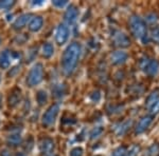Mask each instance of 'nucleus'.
I'll return each instance as SVG.
<instances>
[{
    "mask_svg": "<svg viewBox=\"0 0 159 156\" xmlns=\"http://www.w3.org/2000/svg\"><path fill=\"white\" fill-rule=\"evenodd\" d=\"M0 81H1V74H0Z\"/></svg>",
    "mask_w": 159,
    "mask_h": 156,
    "instance_id": "38",
    "label": "nucleus"
},
{
    "mask_svg": "<svg viewBox=\"0 0 159 156\" xmlns=\"http://www.w3.org/2000/svg\"><path fill=\"white\" fill-rule=\"evenodd\" d=\"M36 101L37 103L39 104V106H43V104L46 103V102L48 101V94L46 91L43 90H40L37 92L36 94Z\"/></svg>",
    "mask_w": 159,
    "mask_h": 156,
    "instance_id": "20",
    "label": "nucleus"
},
{
    "mask_svg": "<svg viewBox=\"0 0 159 156\" xmlns=\"http://www.w3.org/2000/svg\"><path fill=\"white\" fill-rule=\"evenodd\" d=\"M152 39L154 41H157L159 42V27H155L152 30V35H151Z\"/></svg>",
    "mask_w": 159,
    "mask_h": 156,
    "instance_id": "30",
    "label": "nucleus"
},
{
    "mask_svg": "<svg viewBox=\"0 0 159 156\" xmlns=\"http://www.w3.org/2000/svg\"><path fill=\"white\" fill-rule=\"evenodd\" d=\"M61 107L58 103H53L52 106H50L48 108L47 111L43 113L42 117V122L43 127H51L55 122L57 115L60 113Z\"/></svg>",
    "mask_w": 159,
    "mask_h": 156,
    "instance_id": "5",
    "label": "nucleus"
},
{
    "mask_svg": "<svg viewBox=\"0 0 159 156\" xmlns=\"http://www.w3.org/2000/svg\"><path fill=\"white\" fill-rule=\"evenodd\" d=\"M79 17V11L74 6H70L66 10L65 15H64V19H65L66 23L69 25H72L75 23Z\"/></svg>",
    "mask_w": 159,
    "mask_h": 156,
    "instance_id": "11",
    "label": "nucleus"
},
{
    "mask_svg": "<svg viewBox=\"0 0 159 156\" xmlns=\"http://www.w3.org/2000/svg\"><path fill=\"white\" fill-rule=\"evenodd\" d=\"M140 68L148 76L155 77L159 72V62L153 58L144 57L140 60Z\"/></svg>",
    "mask_w": 159,
    "mask_h": 156,
    "instance_id": "4",
    "label": "nucleus"
},
{
    "mask_svg": "<svg viewBox=\"0 0 159 156\" xmlns=\"http://www.w3.org/2000/svg\"><path fill=\"white\" fill-rule=\"evenodd\" d=\"M52 4L57 9H61V7L67 6L68 1H66V0H54V1H52Z\"/></svg>",
    "mask_w": 159,
    "mask_h": 156,
    "instance_id": "28",
    "label": "nucleus"
},
{
    "mask_svg": "<svg viewBox=\"0 0 159 156\" xmlns=\"http://www.w3.org/2000/svg\"><path fill=\"white\" fill-rule=\"evenodd\" d=\"M45 156H56L54 153H52V154H49V155H45Z\"/></svg>",
    "mask_w": 159,
    "mask_h": 156,
    "instance_id": "36",
    "label": "nucleus"
},
{
    "mask_svg": "<svg viewBox=\"0 0 159 156\" xmlns=\"http://www.w3.org/2000/svg\"><path fill=\"white\" fill-rule=\"evenodd\" d=\"M17 57H19V54L15 52H12L10 50H3L0 52V68L1 69H9L12 65L13 60H15Z\"/></svg>",
    "mask_w": 159,
    "mask_h": 156,
    "instance_id": "6",
    "label": "nucleus"
},
{
    "mask_svg": "<svg viewBox=\"0 0 159 156\" xmlns=\"http://www.w3.org/2000/svg\"><path fill=\"white\" fill-rule=\"evenodd\" d=\"M0 44H1V38H0Z\"/></svg>",
    "mask_w": 159,
    "mask_h": 156,
    "instance_id": "39",
    "label": "nucleus"
},
{
    "mask_svg": "<svg viewBox=\"0 0 159 156\" xmlns=\"http://www.w3.org/2000/svg\"><path fill=\"white\" fill-rule=\"evenodd\" d=\"M157 156H159V154H158V155H157Z\"/></svg>",
    "mask_w": 159,
    "mask_h": 156,
    "instance_id": "40",
    "label": "nucleus"
},
{
    "mask_svg": "<svg viewBox=\"0 0 159 156\" xmlns=\"http://www.w3.org/2000/svg\"><path fill=\"white\" fill-rule=\"evenodd\" d=\"M22 142V137L21 135L18 134V133H14V134H11L10 136H7V144L10 145V147H18V145H21Z\"/></svg>",
    "mask_w": 159,
    "mask_h": 156,
    "instance_id": "17",
    "label": "nucleus"
},
{
    "mask_svg": "<svg viewBox=\"0 0 159 156\" xmlns=\"http://www.w3.org/2000/svg\"><path fill=\"white\" fill-rule=\"evenodd\" d=\"M90 99L93 102H98L101 99V92L100 91H94L93 93L90 95Z\"/></svg>",
    "mask_w": 159,
    "mask_h": 156,
    "instance_id": "31",
    "label": "nucleus"
},
{
    "mask_svg": "<svg viewBox=\"0 0 159 156\" xmlns=\"http://www.w3.org/2000/svg\"><path fill=\"white\" fill-rule=\"evenodd\" d=\"M127 58H129V55H127L126 52H124V51H116L110 56V61H111L112 65H120L126 62Z\"/></svg>",
    "mask_w": 159,
    "mask_h": 156,
    "instance_id": "12",
    "label": "nucleus"
},
{
    "mask_svg": "<svg viewBox=\"0 0 159 156\" xmlns=\"http://www.w3.org/2000/svg\"><path fill=\"white\" fill-rule=\"evenodd\" d=\"M133 127V120L132 119H129L126 121L122 122L121 124H119L118 128H116V133L118 136H123L125 135L127 132L129 131V129Z\"/></svg>",
    "mask_w": 159,
    "mask_h": 156,
    "instance_id": "16",
    "label": "nucleus"
},
{
    "mask_svg": "<svg viewBox=\"0 0 159 156\" xmlns=\"http://www.w3.org/2000/svg\"><path fill=\"white\" fill-rule=\"evenodd\" d=\"M42 53L45 58H50L54 54V47L51 42H46L42 48Z\"/></svg>",
    "mask_w": 159,
    "mask_h": 156,
    "instance_id": "18",
    "label": "nucleus"
},
{
    "mask_svg": "<svg viewBox=\"0 0 159 156\" xmlns=\"http://www.w3.org/2000/svg\"><path fill=\"white\" fill-rule=\"evenodd\" d=\"M69 38V27L66 23H60L55 31V41L58 45H63Z\"/></svg>",
    "mask_w": 159,
    "mask_h": 156,
    "instance_id": "7",
    "label": "nucleus"
},
{
    "mask_svg": "<svg viewBox=\"0 0 159 156\" xmlns=\"http://www.w3.org/2000/svg\"><path fill=\"white\" fill-rule=\"evenodd\" d=\"M145 21H147L148 24L156 23V21H157V16H156L155 14H153V13H151V14H148L147 17H145Z\"/></svg>",
    "mask_w": 159,
    "mask_h": 156,
    "instance_id": "27",
    "label": "nucleus"
},
{
    "mask_svg": "<svg viewBox=\"0 0 159 156\" xmlns=\"http://www.w3.org/2000/svg\"><path fill=\"white\" fill-rule=\"evenodd\" d=\"M52 92L53 94H54L55 97H57V98H61V97H63L65 95V86L64 84H55L54 88L52 89Z\"/></svg>",
    "mask_w": 159,
    "mask_h": 156,
    "instance_id": "21",
    "label": "nucleus"
},
{
    "mask_svg": "<svg viewBox=\"0 0 159 156\" xmlns=\"http://www.w3.org/2000/svg\"><path fill=\"white\" fill-rule=\"evenodd\" d=\"M112 42L118 48H127L130 44V40L129 36L121 31H115L111 36Z\"/></svg>",
    "mask_w": 159,
    "mask_h": 156,
    "instance_id": "8",
    "label": "nucleus"
},
{
    "mask_svg": "<svg viewBox=\"0 0 159 156\" xmlns=\"http://www.w3.org/2000/svg\"><path fill=\"white\" fill-rule=\"evenodd\" d=\"M54 149H55V144L53 141V139H51V138H43L42 141H40L39 150L43 156L54 153Z\"/></svg>",
    "mask_w": 159,
    "mask_h": 156,
    "instance_id": "9",
    "label": "nucleus"
},
{
    "mask_svg": "<svg viewBox=\"0 0 159 156\" xmlns=\"http://www.w3.org/2000/svg\"><path fill=\"white\" fill-rule=\"evenodd\" d=\"M130 32L134 36L139 39L143 44L150 42V35L148 34V27L144 20L138 15H132L129 18Z\"/></svg>",
    "mask_w": 159,
    "mask_h": 156,
    "instance_id": "2",
    "label": "nucleus"
},
{
    "mask_svg": "<svg viewBox=\"0 0 159 156\" xmlns=\"http://www.w3.org/2000/svg\"><path fill=\"white\" fill-rule=\"evenodd\" d=\"M159 100V92L158 91H154L153 93H151L148 97L147 98V102H145V106H147V108L150 109L151 107L153 106L154 103H155L156 101Z\"/></svg>",
    "mask_w": 159,
    "mask_h": 156,
    "instance_id": "19",
    "label": "nucleus"
},
{
    "mask_svg": "<svg viewBox=\"0 0 159 156\" xmlns=\"http://www.w3.org/2000/svg\"><path fill=\"white\" fill-rule=\"evenodd\" d=\"M43 79V66L42 63H35L27 75V84L31 88L38 86Z\"/></svg>",
    "mask_w": 159,
    "mask_h": 156,
    "instance_id": "3",
    "label": "nucleus"
},
{
    "mask_svg": "<svg viewBox=\"0 0 159 156\" xmlns=\"http://www.w3.org/2000/svg\"><path fill=\"white\" fill-rule=\"evenodd\" d=\"M31 20V15L30 14H22L19 17H17L16 20L13 23V27L15 30H21L29 23V21Z\"/></svg>",
    "mask_w": 159,
    "mask_h": 156,
    "instance_id": "13",
    "label": "nucleus"
},
{
    "mask_svg": "<svg viewBox=\"0 0 159 156\" xmlns=\"http://www.w3.org/2000/svg\"><path fill=\"white\" fill-rule=\"evenodd\" d=\"M0 156H12V154L10 153L9 150L4 149V150L1 151V153H0Z\"/></svg>",
    "mask_w": 159,
    "mask_h": 156,
    "instance_id": "34",
    "label": "nucleus"
},
{
    "mask_svg": "<svg viewBox=\"0 0 159 156\" xmlns=\"http://www.w3.org/2000/svg\"><path fill=\"white\" fill-rule=\"evenodd\" d=\"M148 110H150V113H151L152 116H154V115H156V114H158L159 113V100L156 101L155 103H154Z\"/></svg>",
    "mask_w": 159,
    "mask_h": 156,
    "instance_id": "29",
    "label": "nucleus"
},
{
    "mask_svg": "<svg viewBox=\"0 0 159 156\" xmlns=\"http://www.w3.org/2000/svg\"><path fill=\"white\" fill-rule=\"evenodd\" d=\"M82 48L79 42H72L65 48L61 56V70L64 74L70 75L74 72L76 65L79 63L80 57H81Z\"/></svg>",
    "mask_w": 159,
    "mask_h": 156,
    "instance_id": "1",
    "label": "nucleus"
},
{
    "mask_svg": "<svg viewBox=\"0 0 159 156\" xmlns=\"http://www.w3.org/2000/svg\"><path fill=\"white\" fill-rule=\"evenodd\" d=\"M104 132V128L103 127H96L93 130L90 132V139H97L102 135V133Z\"/></svg>",
    "mask_w": 159,
    "mask_h": 156,
    "instance_id": "23",
    "label": "nucleus"
},
{
    "mask_svg": "<svg viewBox=\"0 0 159 156\" xmlns=\"http://www.w3.org/2000/svg\"><path fill=\"white\" fill-rule=\"evenodd\" d=\"M15 3L16 1H13V0H0V11L12 9L15 6Z\"/></svg>",
    "mask_w": 159,
    "mask_h": 156,
    "instance_id": "22",
    "label": "nucleus"
},
{
    "mask_svg": "<svg viewBox=\"0 0 159 156\" xmlns=\"http://www.w3.org/2000/svg\"><path fill=\"white\" fill-rule=\"evenodd\" d=\"M158 150V145H157V144H154L152 147L150 148V153H148V155H153L154 153L156 152V151Z\"/></svg>",
    "mask_w": 159,
    "mask_h": 156,
    "instance_id": "33",
    "label": "nucleus"
},
{
    "mask_svg": "<svg viewBox=\"0 0 159 156\" xmlns=\"http://www.w3.org/2000/svg\"><path fill=\"white\" fill-rule=\"evenodd\" d=\"M31 4H32V6H42L43 4H46L45 1H43V0H37V1H32L31 2Z\"/></svg>",
    "mask_w": 159,
    "mask_h": 156,
    "instance_id": "32",
    "label": "nucleus"
},
{
    "mask_svg": "<svg viewBox=\"0 0 159 156\" xmlns=\"http://www.w3.org/2000/svg\"><path fill=\"white\" fill-rule=\"evenodd\" d=\"M84 151L81 147H75L70 151V154L69 156H83Z\"/></svg>",
    "mask_w": 159,
    "mask_h": 156,
    "instance_id": "26",
    "label": "nucleus"
},
{
    "mask_svg": "<svg viewBox=\"0 0 159 156\" xmlns=\"http://www.w3.org/2000/svg\"><path fill=\"white\" fill-rule=\"evenodd\" d=\"M43 25V19L42 16H34L29 21V30L31 32H38Z\"/></svg>",
    "mask_w": 159,
    "mask_h": 156,
    "instance_id": "14",
    "label": "nucleus"
},
{
    "mask_svg": "<svg viewBox=\"0 0 159 156\" xmlns=\"http://www.w3.org/2000/svg\"><path fill=\"white\" fill-rule=\"evenodd\" d=\"M21 100V91L18 89H15L9 96V106L11 108H15Z\"/></svg>",
    "mask_w": 159,
    "mask_h": 156,
    "instance_id": "15",
    "label": "nucleus"
},
{
    "mask_svg": "<svg viewBox=\"0 0 159 156\" xmlns=\"http://www.w3.org/2000/svg\"><path fill=\"white\" fill-rule=\"evenodd\" d=\"M15 156H27L25 154V153H22V152H18V153H16V154H15Z\"/></svg>",
    "mask_w": 159,
    "mask_h": 156,
    "instance_id": "35",
    "label": "nucleus"
},
{
    "mask_svg": "<svg viewBox=\"0 0 159 156\" xmlns=\"http://www.w3.org/2000/svg\"><path fill=\"white\" fill-rule=\"evenodd\" d=\"M126 148L125 147H119L112 152V154L110 156H125L126 154Z\"/></svg>",
    "mask_w": 159,
    "mask_h": 156,
    "instance_id": "24",
    "label": "nucleus"
},
{
    "mask_svg": "<svg viewBox=\"0 0 159 156\" xmlns=\"http://www.w3.org/2000/svg\"><path fill=\"white\" fill-rule=\"evenodd\" d=\"M153 122V116L152 115H145L138 121L137 126L135 128L136 134H141V133L145 132L150 128L151 124Z\"/></svg>",
    "mask_w": 159,
    "mask_h": 156,
    "instance_id": "10",
    "label": "nucleus"
},
{
    "mask_svg": "<svg viewBox=\"0 0 159 156\" xmlns=\"http://www.w3.org/2000/svg\"><path fill=\"white\" fill-rule=\"evenodd\" d=\"M139 151H140L139 145H134V147L130 148L129 151H126L125 156H137L138 153H139Z\"/></svg>",
    "mask_w": 159,
    "mask_h": 156,
    "instance_id": "25",
    "label": "nucleus"
},
{
    "mask_svg": "<svg viewBox=\"0 0 159 156\" xmlns=\"http://www.w3.org/2000/svg\"><path fill=\"white\" fill-rule=\"evenodd\" d=\"M0 107H1V97H0Z\"/></svg>",
    "mask_w": 159,
    "mask_h": 156,
    "instance_id": "37",
    "label": "nucleus"
}]
</instances>
